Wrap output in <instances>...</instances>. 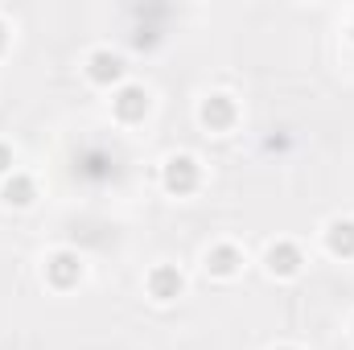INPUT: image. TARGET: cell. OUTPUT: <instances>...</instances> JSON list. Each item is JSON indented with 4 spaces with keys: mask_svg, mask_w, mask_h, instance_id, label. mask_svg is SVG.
Here are the masks:
<instances>
[{
    "mask_svg": "<svg viewBox=\"0 0 354 350\" xmlns=\"http://www.w3.org/2000/svg\"><path fill=\"white\" fill-rule=\"evenodd\" d=\"M194 181H198V165L189 157H174L169 169H165V185L177 190V194H185V190H194Z\"/></svg>",
    "mask_w": 354,
    "mask_h": 350,
    "instance_id": "obj_1",
    "label": "cell"
},
{
    "mask_svg": "<svg viewBox=\"0 0 354 350\" xmlns=\"http://www.w3.org/2000/svg\"><path fill=\"white\" fill-rule=\"evenodd\" d=\"M115 111H120L124 120H140V116L149 111V95H145L140 87L120 91V99H115Z\"/></svg>",
    "mask_w": 354,
    "mask_h": 350,
    "instance_id": "obj_2",
    "label": "cell"
},
{
    "mask_svg": "<svg viewBox=\"0 0 354 350\" xmlns=\"http://www.w3.org/2000/svg\"><path fill=\"white\" fill-rule=\"evenodd\" d=\"M153 293H157L161 301L177 297V293H181V276H177L174 268H157V272H153Z\"/></svg>",
    "mask_w": 354,
    "mask_h": 350,
    "instance_id": "obj_3",
    "label": "cell"
},
{
    "mask_svg": "<svg viewBox=\"0 0 354 350\" xmlns=\"http://www.w3.org/2000/svg\"><path fill=\"white\" fill-rule=\"evenodd\" d=\"M79 272H83V268H79L75 256H54V260H50V280H54V284H71V280H79Z\"/></svg>",
    "mask_w": 354,
    "mask_h": 350,
    "instance_id": "obj_4",
    "label": "cell"
},
{
    "mask_svg": "<svg viewBox=\"0 0 354 350\" xmlns=\"http://www.w3.org/2000/svg\"><path fill=\"white\" fill-rule=\"evenodd\" d=\"M330 252L351 256L354 252V223H334V227H330Z\"/></svg>",
    "mask_w": 354,
    "mask_h": 350,
    "instance_id": "obj_5",
    "label": "cell"
},
{
    "mask_svg": "<svg viewBox=\"0 0 354 350\" xmlns=\"http://www.w3.org/2000/svg\"><path fill=\"white\" fill-rule=\"evenodd\" d=\"M268 264H272V272H297V264H301V256H297V248H288V243H280V248H272L268 252Z\"/></svg>",
    "mask_w": 354,
    "mask_h": 350,
    "instance_id": "obj_6",
    "label": "cell"
},
{
    "mask_svg": "<svg viewBox=\"0 0 354 350\" xmlns=\"http://www.w3.org/2000/svg\"><path fill=\"white\" fill-rule=\"evenodd\" d=\"M91 66H95L91 71L95 79H120V58H111V54H95Z\"/></svg>",
    "mask_w": 354,
    "mask_h": 350,
    "instance_id": "obj_7",
    "label": "cell"
},
{
    "mask_svg": "<svg viewBox=\"0 0 354 350\" xmlns=\"http://www.w3.org/2000/svg\"><path fill=\"white\" fill-rule=\"evenodd\" d=\"M4 198H8V202H17V206H25V202L33 198V181H29V177H12V181H8V190H4Z\"/></svg>",
    "mask_w": 354,
    "mask_h": 350,
    "instance_id": "obj_8",
    "label": "cell"
},
{
    "mask_svg": "<svg viewBox=\"0 0 354 350\" xmlns=\"http://www.w3.org/2000/svg\"><path fill=\"white\" fill-rule=\"evenodd\" d=\"M202 120H206V124H227V120H231V103H227L223 95H218V99H210V103H206V111H202Z\"/></svg>",
    "mask_w": 354,
    "mask_h": 350,
    "instance_id": "obj_9",
    "label": "cell"
},
{
    "mask_svg": "<svg viewBox=\"0 0 354 350\" xmlns=\"http://www.w3.org/2000/svg\"><path fill=\"white\" fill-rule=\"evenodd\" d=\"M210 268H214V272H223V276H227V272H235V252H231V248H218V252L210 256Z\"/></svg>",
    "mask_w": 354,
    "mask_h": 350,
    "instance_id": "obj_10",
    "label": "cell"
},
{
    "mask_svg": "<svg viewBox=\"0 0 354 350\" xmlns=\"http://www.w3.org/2000/svg\"><path fill=\"white\" fill-rule=\"evenodd\" d=\"M8 165H12V153H8V149H4V145H0V174H4V169H8Z\"/></svg>",
    "mask_w": 354,
    "mask_h": 350,
    "instance_id": "obj_11",
    "label": "cell"
}]
</instances>
